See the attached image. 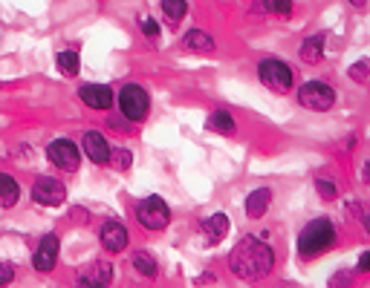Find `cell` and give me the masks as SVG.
Returning <instances> with one entry per match:
<instances>
[{
    "instance_id": "2",
    "label": "cell",
    "mask_w": 370,
    "mask_h": 288,
    "mask_svg": "<svg viewBox=\"0 0 370 288\" xmlns=\"http://www.w3.org/2000/svg\"><path fill=\"white\" fill-rule=\"evenodd\" d=\"M335 242H338V234H335V225L330 219H324V216L310 219L298 234V257L301 260L321 257V253L335 248Z\"/></svg>"
},
{
    "instance_id": "14",
    "label": "cell",
    "mask_w": 370,
    "mask_h": 288,
    "mask_svg": "<svg viewBox=\"0 0 370 288\" xmlns=\"http://www.w3.org/2000/svg\"><path fill=\"white\" fill-rule=\"evenodd\" d=\"M272 205V190L269 187H255L249 196H246L243 208H246V216L249 219H261Z\"/></svg>"
},
{
    "instance_id": "32",
    "label": "cell",
    "mask_w": 370,
    "mask_h": 288,
    "mask_svg": "<svg viewBox=\"0 0 370 288\" xmlns=\"http://www.w3.org/2000/svg\"><path fill=\"white\" fill-rule=\"evenodd\" d=\"M362 176H364V182L370 184V158H367V162H364V168H362Z\"/></svg>"
},
{
    "instance_id": "9",
    "label": "cell",
    "mask_w": 370,
    "mask_h": 288,
    "mask_svg": "<svg viewBox=\"0 0 370 288\" xmlns=\"http://www.w3.org/2000/svg\"><path fill=\"white\" fill-rule=\"evenodd\" d=\"M81 150H84V156L90 158L92 165H110V158H113V147H110V142L105 139V133H99V130L84 133Z\"/></svg>"
},
{
    "instance_id": "23",
    "label": "cell",
    "mask_w": 370,
    "mask_h": 288,
    "mask_svg": "<svg viewBox=\"0 0 370 288\" xmlns=\"http://www.w3.org/2000/svg\"><path fill=\"white\" fill-rule=\"evenodd\" d=\"M316 190L324 202H335L338 199V184L330 182V179H316Z\"/></svg>"
},
{
    "instance_id": "11",
    "label": "cell",
    "mask_w": 370,
    "mask_h": 288,
    "mask_svg": "<svg viewBox=\"0 0 370 288\" xmlns=\"http://www.w3.org/2000/svg\"><path fill=\"white\" fill-rule=\"evenodd\" d=\"M55 265H58V237H55V234H47V237L38 242L35 253H32V268H35L38 274H49Z\"/></svg>"
},
{
    "instance_id": "3",
    "label": "cell",
    "mask_w": 370,
    "mask_h": 288,
    "mask_svg": "<svg viewBox=\"0 0 370 288\" xmlns=\"http://www.w3.org/2000/svg\"><path fill=\"white\" fill-rule=\"evenodd\" d=\"M258 81L278 95H287L295 87V70L281 58H263L258 63Z\"/></svg>"
},
{
    "instance_id": "22",
    "label": "cell",
    "mask_w": 370,
    "mask_h": 288,
    "mask_svg": "<svg viewBox=\"0 0 370 288\" xmlns=\"http://www.w3.org/2000/svg\"><path fill=\"white\" fill-rule=\"evenodd\" d=\"M160 6H162V15L171 23H179L185 15H189V0H160Z\"/></svg>"
},
{
    "instance_id": "33",
    "label": "cell",
    "mask_w": 370,
    "mask_h": 288,
    "mask_svg": "<svg viewBox=\"0 0 370 288\" xmlns=\"http://www.w3.org/2000/svg\"><path fill=\"white\" fill-rule=\"evenodd\" d=\"M362 222H364V231H367V237H370V211L362 216Z\"/></svg>"
},
{
    "instance_id": "29",
    "label": "cell",
    "mask_w": 370,
    "mask_h": 288,
    "mask_svg": "<svg viewBox=\"0 0 370 288\" xmlns=\"http://www.w3.org/2000/svg\"><path fill=\"white\" fill-rule=\"evenodd\" d=\"M142 32H145L148 38H157L160 35V23L153 20V18H142Z\"/></svg>"
},
{
    "instance_id": "12",
    "label": "cell",
    "mask_w": 370,
    "mask_h": 288,
    "mask_svg": "<svg viewBox=\"0 0 370 288\" xmlns=\"http://www.w3.org/2000/svg\"><path fill=\"white\" fill-rule=\"evenodd\" d=\"M99 239H102V248L107 253H121L128 248V228L121 225L119 219H107L99 231Z\"/></svg>"
},
{
    "instance_id": "25",
    "label": "cell",
    "mask_w": 370,
    "mask_h": 288,
    "mask_svg": "<svg viewBox=\"0 0 370 288\" xmlns=\"http://www.w3.org/2000/svg\"><path fill=\"white\" fill-rule=\"evenodd\" d=\"M347 75H350V81H356V84H367V78H370V63H367V61L353 63V67L347 70Z\"/></svg>"
},
{
    "instance_id": "20",
    "label": "cell",
    "mask_w": 370,
    "mask_h": 288,
    "mask_svg": "<svg viewBox=\"0 0 370 288\" xmlns=\"http://www.w3.org/2000/svg\"><path fill=\"white\" fill-rule=\"evenodd\" d=\"M20 199V184L9 176V173H0V208H12Z\"/></svg>"
},
{
    "instance_id": "34",
    "label": "cell",
    "mask_w": 370,
    "mask_h": 288,
    "mask_svg": "<svg viewBox=\"0 0 370 288\" xmlns=\"http://www.w3.org/2000/svg\"><path fill=\"white\" fill-rule=\"evenodd\" d=\"M350 6H356V9H362V6H367V0H347Z\"/></svg>"
},
{
    "instance_id": "26",
    "label": "cell",
    "mask_w": 370,
    "mask_h": 288,
    "mask_svg": "<svg viewBox=\"0 0 370 288\" xmlns=\"http://www.w3.org/2000/svg\"><path fill=\"white\" fill-rule=\"evenodd\" d=\"M356 282V271H335L330 277V288H353Z\"/></svg>"
},
{
    "instance_id": "13",
    "label": "cell",
    "mask_w": 370,
    "mask_h": 288,
    "mask_svg": "<svg viewBox=\"0 0 370 288\" xmlns=\"http://www.w3.org/2000/svg\"><path fill=\"white\" fill-rule=\"evenodd\" d=\"M324 44H327V35L324 32H318V35H310L301 46H298V58L304 63H310V67H316V63L324 61Z\"/></svg>"
},
{
    "instance_id": "4",
    "label": "cell",
    "mask_w": 370,
    "mask_h": 288,
    "mask_svg": "<svg viewBox=\"0 0 370 288\" xmlns=\"http://www.w3.org/2000/svg\"><path fill=\"white\" fill-rule=\"evenodd\" d=\"M116 104H119L121 115H125L128 121L139 124V121L148 118L150 95H148V89H145L142 84H125V87L119 89V95H116Z\"/></svg>"
},
{
    "instance_id": "5",
    "label": "cell",
    "mask_w": 370,
    "mask_h": 288,
    "mask_svg": "<svg viewBox=\"0 0 370 288\" xmlns=\"http://www.w3.org/2000/svg\"><path fill=\"white\" fill-rule=\"evenodd\" d=\"M295 99H298V104H301L304 110L330 113V110L335 107V101H338V92H335L330 84H324V81H306V84L298 87Z\"/></svg>"
},
{
    "instance_id": "7",
    "label": "cell",
    "mask_w": 370,
    "mask_h": 288,
    "mask_svg": "<svg viewBox=\"0 0 370 288\" xmlns=\"http://www.w3.org/2000/svg\"><path fill=\"white\" fill-rule=\"evenodd\" d=\"M47 158L64 173H76L81 165V147L73 139H55L47 144Z\"/></svg>"
},
{
    "instance_id": "10",
    "label": "cell",
    "mask_w": 370,
    "mask_h": 288,
    "mask_svg": "<svg viewBox=\"0 0 370 288\" xmlns=\"http://www.w3.org/2000/svg\"><path fill=\"white\" fill-rule=\"evenodd\" d=\"M78 99L90 110H110L116 104V92L107 84H84L78 87Z\"/></svg>"
},
{
    "instance_id": "15",
    "label": "cell",
    "mask_w": 370,
    "mask_h": 288,
    "mask_svg": "<svg viewBox=\"0 0 370 288\" xmlns=\"http://www.w3.org/2000/svg\"><path fill=\"white\" fill-rule=\"evenodd\" d=\"M182 46L189 52H200V55H208V52L217 49V44H214V38L208 35L205 29H189L182 35Z\"/></svg>"
},
{
    "instance_id": "30",
    "label": "cell",
    "mask_w": 370,
    "mask_h": 288,
    "mask_svg": "<svg viewBox=\"0 0 370 288\" xmlns=\"http://www.w3.org/2000/svg\"><path fill=\"white\" fill-rule=\"evenodd\" d=\"M252 15H272V0H252Z\"/></svg>"
},
{
    "instance_id": "28",
    "label": "cell",
    "mask_w": 370,
    "mask_h": 288,
    "mask_svg": "<svg viewBox=\"0 0 370 288\" xmlns=\"http://www.w3.org/2000/svg\"><path fill=\"white\" fill-rule=\"evenodd\" d=\"M15 280V265L12 263H0V288H6Z\"/></svg>"
},
{
    "instance_id": "19",
    "label": "cell",
    "mask_w": 370,
    "mask_h": 288,
    "mask_svg": "<svg viewBox=\"0 0 370 288\" xmlns=\"http://www.w3.org/2000/svg\"><path fill=\"white\" fill-rule=\"evenodd\" d=\"M58 70H61V75H78V70H81V55H78V49L76 46H64L58 52Z\"/></svg>"
},
{
    "instance_id": "16",
    "label": "cell",
    "mask_w": 370,
    "mask_h": 288,
    "mask_svg": "<svg viewBox=\"0 0 370 288\" xmlns=\"http://www.w3.org/2000/svg\"><path fill=\"white\" fill-rule=\"evenodd\" d=\"M229 234V216L220 211V213H211L205 222H203V237L208 245H217L223 237Z\"/></svg>"
},
{
    "instance_id": "6",
    "label": "cell",
    "mask_w": 370,
    "mask_h": 288,
    "mask_svg": "<svg viewBox=\"0 0 370 288\" xmlns=\"http://www.w3.org/2000/svg\"><path fill=\"white\" fill-rule=\"evenodd\" d=\"M136 219H139V225L148 228V231H162L168 228V222H171V208L162 196H148L136 205Z\"/></svg>"
},
{
    "instance_id": "24",
    "label": "cell",
    "mask_w": 370,
    "mask_h": 288,
    "mask_svg": "<svg viewBox=\"0 0 370 288\" xmlns=\"http://www.w3.org/2000/svg\"><path fill=\"white\" fill-rule=\"evenodd\" d=\"M110 165H113L116 170H128V168L133 165V153L125 150V147H116V150H113V158H110Z\"/></svg>"
},
{
    "instance_id": "8",
    "label": "cell",
    "mask_w": 370,
    "mask_h": 288,
    "mask_svg": "<svg viewBox=\"0 0 370 288\" xmlns=\"http://www.w3.org/2000/svg\"><path fill=\"white\" fill-rule=\"evenodd\" d=\"M32 199L44 208H58V205L67 202V184L55 176H41L32 184Z\"/></svg>"
},
{
    "instance_id": "1",
    "label": "cell",
    "mask_w": 370,
    "mask_h": 288,
    "mask_svg": "<svg viewBox=\"0 0 370 288\" xmlns=\"http://www.w3.org/2000/svg\"><path fill=\"white\" fill-rule=\"evenodd\" d=\"M266 234L255 237H243L232 253H229V271L237 277V280H246V282H252V280H263L272 274L275 268V248L263 239Z\"/></svg>"
},
{
    "instance_id": "27",
    "label": "cell",
    "mask_w": 370,
    "mask_h": 288,
    "mask_svg": "<svg viewBox=\"0 0 370 288\" xmlns=\"http://www.w3.org/2000/svg\"><path fill=\"white\" fill-rule=\"evenodd\" d=\"M272 15L290 18L292 15V0H272Z\"/></svg>"
},
{
    "instance_id": "17",
    "label": "cell",
    "mask_w": 370,
    "mask_h": 288,
    "mask_svg": "<svg viewBox=\"0 0 370 288\" xmlns=\"http://www.w3.org/2000/svg\"><path fill=\"white\" fill-rule=\"evenodd\" d=\"M205 127H208L211 133L232 136V133L237 130V121H234V115H232L229 110H214V113H208V118H205Z\"/></svg>"
},
{
    "instance_id": "18",
    "label": "cell",
    "mask_w": 370,
    "mask_h": 288,
    "mask_svg": "<svg viewBox=\"0 0 370 288\" xmlns=\"http://www.w3.org/2000/svg\"><path fill=\"white\" fill-rule=\"evenodd\" d=\"M107 282H110V265H107V263H102V265H99L96 271H92V274L78 277L73 288H110Z\"/></svg>"
},
{
    "instance_id": "31",
    "label": "cell",
    "mask_w": 370,
    "mask_h": 288,
    "mask_svg": "<svg viewBox=\"0 0 370 288\" xmlns=\"http://www.w3.org/2000/svg\"><path fill=\"white\" fill-rule=\"evenodd\" d=\"M356 271H359V274H370V251L359 253V263H356Z\"/></svg>"
},
{
    "instance_id": "21",
    "label": "cell",
    "mask_w": 370,
    "mask_h": 288,
    "mask_svg": "<svg viewBox=\"0 0 370 288\" xmlns=\"http://www.w3.org/2000/svg\"><path fill=\"white\" fill-rule=\"evenodd\" d=\"M131 265H133V271H139L142 277H157V260H153L150 251H133Z\"/></svg>"
}]
</instances>
